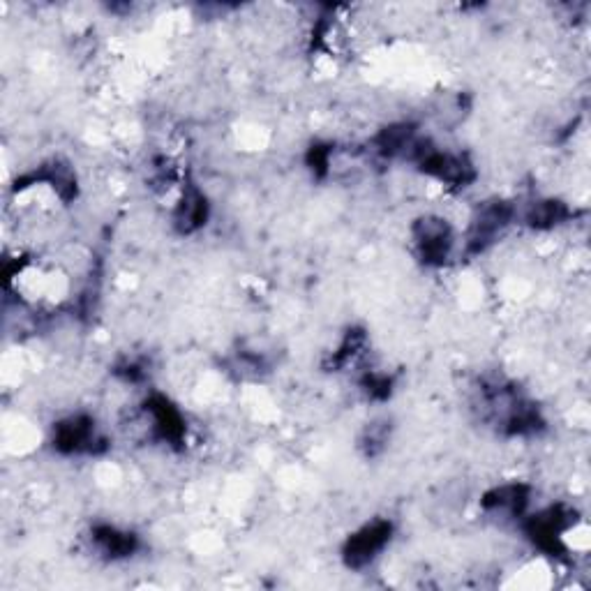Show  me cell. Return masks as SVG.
<instances>
[{
  "label": "cell",
  "instance_id": "cell-1",
  "mask_svg": "<svg viewBox=\"0 0 591 591\" xmlns=\"http://www.w3.org/2000/svg\"><path fill=\"white\" fill-rule=\"evenodd\" d=\"M388 541H391V525L381 520L372 522V525L363 527L349 538L347 548H344V561L349 568L370 566L379 557V552L386 548Z\"/></svg>",
  "mask_w": 591,
  "mask_h": 591
},
{
  "label": "cell",
  "instance_id": "cell-2",
  "mask_svg": "<svg viewBox=\"0 0 591 591\" xmlns=\"http://www.w3.org/2000/svg\"><path fill=\"white\" fill-rule=\"evenodd\" d=\"M416 248L428 264H441L446 261L453 248V234L446 220L425 218L416 229Z\"/></svg>",
  "mask_w": 591,
  "mask_h": 591
},
{
  "label": "cell",
  "instance_id": "cell-3",
  "mask_svg": "<svg viewBox=\"0 0 591 591\" xmlns=\"http://www.w3.org/2000/svg\"><path fill=\"white\" fill-rule=\"evenodd\" d=\"M95 441V428L88 418H70L56 428V446L65 453L88 451Z\"/></svg>",
  "mask_w": 591,
  "mask_h": 591
},
{
  "label": "cell",
  "instance_id": "cell-4",
  "mask_svg": "<svg viewBox=\"0 0 591 591\" xmlns=\"http://www.w3.org/2000/svg\"><path fill=\"white\" fill-rule=\"evenodd\" d=\"M95 545L102 550L104 557L118 559L134 552L137 541H134V536L127 534V531H118L114 527H102L95 531Z\"/></svg>",
  "mask_w": 591,
  "mask_h": 591
}]
</instances>
